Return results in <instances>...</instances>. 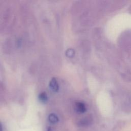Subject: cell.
<instances>
[{"instance_id":"cell-6","label":"cell","mask_w":131,"mask_h":131,"mask_svg":"<svg viewBox=\"0 0 131 131\" xmlns=\"http://www.w3.org/2000/svg\"><path fill=\"white\" fill-rule=\"evenodd\" d=\"M74 51L72 49H69L66 52L67 56L69 57H72L74 55Z\"/></svg>"},{"instance_id":"cell-8","label":"cell","mask_w":131,"mask_h":131,"mask_svg":"<svg viewBox=\"0 0 131 131\" xmlns=\"http://www.w3.org/2000/svg\"><path fill=\"white\" fill-rule=\"evenodd\" d=\"M47 131H51V128H50V127H49V128H48V130H47Z\"/></svg>"},{"instance_id":"cell-5","label":"cell","mask_w":131,"mask_h":131,"mask_svg":"<svg viewBox=\"0 0 131 131\" xmlns=\"http://www.w3.org/2000/svg\"><path fill=\"white\" fill-rule=\"evenodd\" d=\"M38 98H39V100L41 102H43V103L46 102L47 101V100H48L47 95L46 93H45V92H42V93H40L39 95Z\"/></svg>"},{"instance_id":"cell-7","label":"cell","mask_w":131,"mask_h":131,"mask_svg":"<svg viewBox=\"0 0 131 131\" xmlns=\"http://www.w3.org/2000/svg\"><path fill=\"white\" fill-rule=\"evenodd\" d=\"M0 131H3V129H2V126L1 123H0Z\"/></svg>"},{"instance_id":"cell-2","label":"cell","mask_w":131,"mask_h":131,"mask_svg":"<svg viewBox=\"0 0 131 131\" xmlns=\"http://www.w3.org/2000/svg\"><path fill=\"white\" fill-rule=\"evenodd\" d=\"M50 86L51 89H52L53 91H54L55 92L58 91V90L59 89V86H58V84L57 82V80L55 78H53L51 79V80L50 81Z\"/></svg>"},{"instance_id":"cell-3","label":"cell","mask_w":131,"mask_h":131,"mask_svg":"<svg viewBox=\"0 0 131 131\" xmlns=\"http://www.w3.org/2000/svg\"><path fill=\"white\" fill-rule=\"evenodd\" d=\"M91 121L89 118H85L80 120L78 123V125L80 126H86L91 123Z\"/></svg>"},{"instance_id":"cell-4","label":"cell","mask_w":131,"mask_h":131,"mask_svg":"<svg viewBox=\"0 0 131 131\" xmlns=\"http://www.w3.org/2000/svg\"><path fill=\"white\" fill-rule=\"evenodd\" d=\"M49 120L51 123L55 124L58 121V118L55 114H51L49 116Z\"/></svg>"},{"instance_id":"cell-1","label":"cell","mask_w":131,"mask_h":131,"mask_svg":"<svg viewBox=\"0 0 131 131\" xmlns=\"http://www.w3.org/2000/svg\"><path fill=\"white\" fill-rule=\"evenodd\" d=\"M75 109L76 111L79 113H83L86 110L85 104L81 102H78L76 103Z\"/></svg>"}]
</instances>
